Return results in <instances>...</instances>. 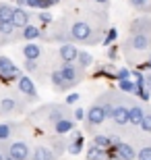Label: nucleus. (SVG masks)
<instances>
[{"instance_id": "9", "label": "nucleus", "mask_w": 151, "mask_h": 160, "mask_svg": "<svg viewBox=\"0 0 151 160\" xmlns=\"http://www.w3.org/2000/svg\"><path fill=\"white\" fill-rule=\"evenodd\" d=\"M17 88L23 96H27L29 100H37V89H35V83L29 79V75H21L17 79Z\"/></svg>"}, {"instance_id": "34", "label": "nucleus", "mask_w": 151, "mask_h": 160, "mask_svg": "<svg viewBox=\"0 0 151 160\" xmlns=\"http://www.w3.org/2000/svg\"><path fill=\"white\" fill-rule=\"evenodd\" d=\"M141 69H147V71H151V50L147 52V58H145V62L143 65H139V71Z\"/></svg>"}, {"instance_id": "20", "label": "nucleus", "mask_w": 151, "mask_h": 160, "mask_svg": "<svg viewBox=\"0 0 151 160\" xmlns=\"http://www.w3.org/2000/svg\"><path fill=\"white\" fill-rule=\"evenodd\" d=\"M23 56L27 60H37L41 56V48L37 46V44H33V42H29V44L23 48Z\"/></svg>"}, {"instance_id": "39", "label": "nucleus", "mask_w": 151, "mask_h": 160, "mask_svg": "<svg viewBox=\"0 0 151 160\" xmlns=\"http://www.w3.org/2000/svg\"><path fill=\"white\" fill-rule=\"evenodd\" d=\"M2 160H15V158H11L8 154H4V156H2Z\"/></svg>"}, {"instance_id": "36", "label": "nucleus", "mask_w": 151, "mask_h": 160, "mask_svg": "<svg viewBox=\"0 0 151 160\" xmlns=\"http://www.w3.org/2000/svg\"><path fill=\"white\" fill-rule=\"evenodd\" d=\"M116 54H118V48H116V46H112L110 50H108V58L114 60V58H116Z\"/></svg>"}, {"instance_id": "32", "label": "nucleus", "mask_w": 151, "mask_h": 160, "mask_svg": "<svg viewBox=\"0 0 151 160\" xmlns=\"http://www.w3.org/2000/svg\"><path fill=\"white\" fill-rule=\"evenodd\" d=\"M40 21H41L44 25H50V23L54 21V17H52L48 11H41V12H40Z\"/></svg>"}, {"instance_id": "6", "label": "nucleus", "mask_w": 151, "mask_h": 160, "mask_svg": "<svg viewBox=\"0 0 151 160\" xmlns=\"http://www.w3.org/2000/svg\"><path fill=\"white\" fill-rule=\"evenodd\" d=\"M2 148L15 160H31V148L25 142H2Z\"/></svg>"}, {"instance_id": "40", "label": "nucleus", "mask_w": 151, "mask_h": 160, "mask_svg": "<svg viewBox=\"0 0 151 160\" xmlns=\"http://www.w3.org/2000/svg\"><path fill=\"white\" fill-rule=\"evenodd\" d=\"M147 15H151V4H149V8H147Z\"/></svg>"}, {"instance_id": "16", "label": "nucleus", "mask_w": 151, "mask_h": 160, "mask_svg": "<svg viewBox=\"0 0 151 160\" xmlns=\"http://www.w3.org/2000/svg\"><path fill=\"white\" fill-rule=\"evenodd\" d=\"M139 146H137V160H151V137H137Z\"/></svg>"}, {"instance_id": "4", "label": "nucleus", "mask_w": 151, "mask_h": 160, "mask_svg": "<svg viewBox=\"0 0 151 160\" xmlns=\"http://www.w3.org/2000/svg\"><path fill=\"white\" fill-rule=\"evenodd\" d=\"M58 71L62 73L64 81L68 83V88H75L77 83H81L83 77H85V69H81L77 62H62L58 67Z\"/></svg>"}, {"instance_id": "19", "label": "nucleus", "mask_w": 151, "mask_h": 160, "mask_svg": "<svg viewBox=\"0 0 151 160\" xmlns=\"http://www.w3.org/2000/svg\"><path fill=\"white\" fill-rule=\"evenodd\" d=\"M41 36V31L40 27H35V25H27V27H23L21 29V33H19V40H27V42H33L35 38H40Z\"/></svg>"}, {"instance_id": "29", "label": "nucleus", "mask_w": 151, "mask_h": 160, "mask_svg": "<svg viewBox=\"0 0 151 160\" xmlns=\"http://www.w3.org/2000/svg\"><path fill=\"white\" fill-rule=\"evenodd\" d=\"M116 38H118L116 27H110V29L106 31V36H104V46H110L112 42H116Z\"/></svg>"}, {"instance_id": "15", "label": "nucleus", "mask_w": 151, "mask_h": 160, "mask_svg": "<svg viewBox=\"0 0 151 160\" xmlns=\"http://www.w3.org/2000/svg\"><path fill=\"white\" fill-rule=\"evenodd\" d=\"M46 112H48V121H50L52 125L56 123V121H60V119H68L70 117V112H68L66 106H50Z\"/></svg>"}, {"instance_id": "31", "label": "nucleus", "mask_w": 151, "mask_h": 160, "mask_svg": "<svg viewBox=\"0 0 151 160\" xmlns=\"http://www.w3.org/2000/svg\"><path fill=\"white\" fill-rule=\"evenodd\" d=\"M23 69H25V71H29V73H35V71H37V60H27V58H25Z\"/></svg>"}, {"instance_id": "37", "label": "nucleus", "mask_w": 151, "mask_h": 160, "mask_svg": "<svg viewBox=\"0 0 151 160\" xmlns=\"http://www.w3.org/2000/svg\"><path fill=\"white\" fill-rule=\"evenodd\" d=\"M75 102H79V94H70L66 98V104H75Z\"/></svg>"}, {"instance_id": "5", "label": "nucleus", "mask_w": 151, "mask_h": 160, "mask_svg": "<svg viewBox=\"0 0 151 160\" xmlns=\"http://www.w3.org/2000/svg\"><path fill=\"white\" fill-rule=\"evenodd\" d=\"M108 119V112H106V108L99 104V102H93L91 106H89L87 114H85V125H87V129L93 131L95 127L99 125H104V121Z\"/></svg>"}, {"instance_id": "3", "label": "nucleus", "mask_w": 151, "mask_h": 160, "mask_svg": "<svg viewBox=\"0 0 151 160\" xmlns=\"http://www.w3.org/2000/svg\"><path fill=\"white\" fill-rule=\"evenodd\" d=\"M108 154H110V160H137V148H134V143L120 139L108 150Z\"/></svg>"}, {"instance_id": "41", "label": "nucleus", "mask_w": 151, "mask_h": 160, "mask_svg": "<svg viewBox=\"0 0 151 160\" xmlns=\"http://www.w3.org/2000/svg\"><path fill=\"white\" fill-rule=\"evenodd\" d=\"M0 160H2V154H0Z\"/></svg>"}, {"instance_id": "8", "label": "nucleus", "mask_w": 151, "mask_h": 160, "mask_svg": "<svg viewBox=\"0 0 151 160\" xmlns=\"http://www.w3.org/2000/svg\"><path fill=\"white\" fill-rule=\"evenodd\" d=\"M23 73L19 67H15L6 56H0V79L2 81H17Z\"/></svg>"}, {"instance_id": "23", "label": "nucleus", "mask_w": 151, "mask_h": 160, "mask_svg": "<svg viewBox=\"0 0 151 160\" xmlns=\"http://www.w3.org/2000/svg\"><path fill=\"white\" fill-rule=\"evenodd\" d=\"M77 65L81 67V69H89L93 65V56L85 50H79V56H77Z\"/></svg>"}, {"instance_id": "18", "label": "nucleus", "mask_w": 151, "mask_h": 160, "mask_svg": "<svg viewBox=\"0 0 151 160\" xmlns=\"http://www.w3.org/2000/svg\"><path fill=\"white\" fill-rule=\"evenodd\" d=\"M66 150H68V154L77 156L83 152V135L81 133H73V137H70V143L66 146Z\"/></svg>"}, {"instance_id": "21", "label": "nucleus", "mask_w": 151, "mask_h": 160, "mask_svg": "<svg viewBox=\"0 0 151 160\" xmlns=\"http://www.w3.org/2000/svg\"><path fill=\"white\" fill-rule=\"evenodd\" d=\"M50 79H52V83H54V88L58 89V92H64V89H70V88H68V83L64 81V77H62V73H60L58 69H54V71H52V75H50Z\"/></svg>"}, {"instance_id": "2", "label": "nucleus", "mask_w": 151, "mask_h": 160, "mask_svg": "<svg viewBox=\"0 0 151 160\" xmlns=\"http://www.w3.org/2000/svg\"><path fill=\"white\" fill-rule=\"evenodd\" d=\"M104 25L106 23H99V25H93L91 19H75L68 23V38L70 42H79V44H99L101 38L106 36L104 33Z\"/></svg>"}, {"instance_id": "27", "label": "nucleus", "mask_w": 151, "mask_h": 160, "mask_svg": "<svg viewBox=\"0 0 151 160\" xmlns=\"http://www.w3.org/2000/svg\"><path fill=\"white\" fill-rule=\"evenodd\" d=\"M12 137V127L8 123H0V142H8Z\"/></svg>"}, {"instance_id": "26", "label": "nucleus", "mask_w": 151, "mask_h": 160, "mask_svg": "<svg viewBox=\"0 0 151 160\" xmlns=\"http://www.w3.org/2000/svg\"><path fill=\"white\" fill-rule=\"evenodd\" d=\"M0 21H12V6L0 2Z\"/></svg>"}, {"instance_id": "13", "label": "nucleus", "mask_w": 151, "mask_h": 160, "mask_svg": "<svg viewBox=\"0 0 151 160\" xmlns=\"http://www.w3.org/2000/svg\"><path fill=\"white\" fill-rule=\"evenodd\" d=\"M31 160H56V152L46 146H37L31 150Z\"/></svg>"}, {"instance_id": "22", "label": "nucleus", "mask_w": 151, "mask_h": 160, "mask_svg": "<svg viewBox=\"0 0 151 160\" xmlns=\"http://www.w3.org/2000/svg\"><path fill=\"white\" fill-rule=\"evenodd\" d=\"M93 143L99 146V148H104V150H110L112 146H114L112 135H106V133H97V135H93Z\"/></svg>"}, {"instance_id": "38", "label": "nucleus", "mask_w": 151, "mask_h": 160, "mask_svg": "<svg viewBox=\"0 0 151 160\" xmlns=\"http://www.w3.org/2000/svg\"><path fill=\"white\" fill-rule=\"evenodd\" d=\"M93 2H95V4H99V6H108V2H110V0H93Z\"/></svg>"}, {"instance_id": "17", "label": "nucleus", "mask_w": 151, "mask_h": 160, "mask_svg": "<svg viewBox=\"0 0 151 160\" xmlns=\"http://www.w3.org/2000/svg\"><path fill=\"white\" fill-rule=\"evenodd\" d=\"M75 129V119L68 117V119H60L54 123V131L58 133V135H64V133H70V131Z\"/></svg>"}, {"instance_id": "12", "label": "nucleus", "mask_w": 151, "mask_h": 160, "mask_svg": "<svg viewBox=\"0 0 151 160\" xmlns=\"http://www.w3.org/2000/svg\"><path fill=\"white\" fill-rule=\"evenodd\" d=\"M19 110V100L17 98H12V96H6L0 100V114L6 117V114H12Z\"/></svg>"}, {"instance_id": "24", "label": "nucleus", "mask_w": 151, "mask_h": 160, "mask_svg": "<svg viewBox=\"0 0 151 160\" xmlns=\"http://www.w3.org/2000/svg\"><path fill=\"white\" fill-rule=\"evenodd\" d=\"M118 89H120L122 94H134V92H137V83L134 81H130V79H120V81H118Z\"/></svg>"}, {"instance_id": "33", "label": "nucleus", "mask_w": 151, "mask_h": 160, "mask_svg": "<svg viewBox=\"0 0 151 160\" xmlns=\"http://www.w3.org/2000/svg\"><path fill=\"white\" fill-rule=\"evenodd\" d=\"M114 77L120 81V79H130V71L128 69H116V75Z\"/></svg>"}, {"instance_id": "11", "label": "nucleus", "mask_w": 151, "mask_h": 160, "mask_svg": "<svg viewBox=\"0 0 151 160\" xmlns=\"http://www.w3.org/2000/svg\"><path fill=\"white\" fill-rule=\"evenodd\" d=\"M31 21V15L27 11H25L23 6H17V8H12V23H15V27L17 29H23V27H27Z\"/></svg>"}, {"instance_id": "28", "label": "nucleus", "mask_w": 151, "mask_h": 160, "mask_svg": "<svg viewBox=\"0 0 151 160\" xmlns=\"http://www.w3.org/2000/svg\"><path fill=\"white\" fill-rule=\"evenodd\" d=\"M128 4L133 6V8H137V11H141V12H147L151 0H128Z\"/></svg>"}, {"instance_id": "25", "label": "nucleus", "mask_w": 151, "mask_h": 160, "mask_svg": "<svg viewBox=\"0 0 151 160\" xmlns=\"http://www.w3.org/2000/svg\"><path fill=\"white\" fill-rule=\"evenodd\" d=\"M145 135H151V106H147V110H145V119H143V123H141V127H139Z\"/></svg>"}, {"instance_id": "1", "label": "nucleus", "mask_w": 151, "mask_h": 160, "mask_svg": "<svg viewBox=\"0 0 151 160\" xmlns=\"http://www.w3.org/2000/svg\"><path fill=\"white\" fill-rule=\"evenodd\" d=\"M151 50V17H137L128 25V33L122 42V52L126 58L133 54H143Z\"/></svg>"}, {"instance_id": "30", "label": "nucleus", "mask_w": 151, "mask_h": 160, "mask_svg": "<svg viewBox=\"0 0 151 160\" xmlns=\"http://www.w3.org/2000/svg\"><path fill=\"white\" fill-rule=\"evenodd\" d=\"M19 6H29V8H40V0H17Z\"/></svg>"}, {"instance_id": "14", "label": "nucleus", "mask_w": 151, "mask_h": 160, "mask_svg": "<svg viewBox=\"0 0 151 160\" xmlns=\"http://www.w3.org/2000/svg\"><path fill=\"white\" fill-rule=\"evenodd\" d=\"M85 160H110V154H108V150L91 143L87 148V152H85Z\"/></svg>"}, {"instance_id": "35", "label": "nucleus", "mask_w": 151, "mask_h": 160, "mask_svg": "<svg viewBox=\"0 0 151 160\" xmlns=\"http://www.w3.org/2000/svg\"><path fill=\"white\" fill-rule=\"evenodd\" d=\"M73 119H75V121H83V119H85V110H83V108H75Z\"/></svg>"}, {"instance_id": "10", "label": "nucleus", "mask_w": 151, "mask_h": 160, "mask_svg": "<svg viewBox=\"0 0 151 160\" xmlns=\"http://www.w3.org/2000/svg\"><path fill=\"white\" fill-rule=\"evenodd\" d=\"M58 56L62 62H77V56H79V48L70 42H64L58 50Z\"/></svg>"}, {"instance_id": "7", "label": "nucleus", "mask_w": 151, "mask_h": 160, "mask_svg": "<svg viewBox=\"0 0 151 160\" xmlns=\"http://www.w3.org/2000/svg\"><path fill=\"white\" fill-rule=\"evenodd\" d=\"M145 110H147V102H141V100H133L130 108H128V125L139 129L143 119H145Z\"/></svg>"}]
</instances>
